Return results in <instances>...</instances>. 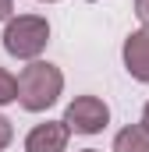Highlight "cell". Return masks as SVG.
I'll return each instance as SVG.
<instances>
[{
  "mask_svg": "<svg viewBox=\"0 0 149 152\" xmlns=\"http://www.w3.org/2000/svg\"><path fill=\"white\" fill-rule=\"evenodd\" d=\"M64 92V75L57 64L50 60H29V67H21L18 75V103L29 113H43L50 110Z\"/></svg>",
  "mask_w": 149,
  "mask_h": 152,
  "instance_id": "obj_1",
  "label": "cell"
},
{
  "mask_svg": "<svg viewBox=\"0 0 149 152\" xmlns=\"http://www.w3.org/2000/svg\"><path fill=\"white\" fill-rule=\"evenodd\" d=\"M50 42V21L43 14H11L4 25V50L18 60H39Z\"/></svg>",
  "mask_w": 149,
  "mask_h": 152,
  "instance_id": "obj_2",
  "label": "cell"
},
{
  "mask_svg": "<svg viewBox=\"0 0 149 152\" xmlns=\"http://www.w3.org/2000/svg\"><path fill=\"white\" fill-rule=\"evenodd\" d=\"M60 120H64V127L74 131V134H100L110 124V106L100 96H74Z\"/></svg>",
  "mask_w": 149,
  "mask_h": 152,
  "instance_id": "obj_3",
  "label": "cell"
},
{
  "mask_svg": "<svg viewBox=\"0 0 149 152\" xmlns=\"http://www.w3.org/2000/svg\"><path fill=\"white\" fill-rule=\"evenodd\" d=\"M121 60L128 67V75L135 81L149 85V28H135L128 32L124 46H121Z\"/></svg>",
  "mask_w": 149,
  "mask_h": 152,
  "instance_id": "obj_4",
  "label": "cell"
},
{
  "mask_svg": "<svg viewBox=\"0 0 149 152\" xmlns=\"http://www.w3.org/2000/svg\"><path fill=\"white\" fill-rule=\"evenodd\" d=\"M68 138L71 131L64 127V120H43L25 134V152H64Z\"/></svg>",
  "mask_w": 149,
  "mask_h": 152,
  "instance_id": "obj_5",
  "label": "cell"
},
{
  "mask_svg": "<svg viewBox=\"0 0 149 152\" xmlns=\"http://www.w3.org/2000/svg\"><path fill=\"white\" fill-rule=\"evenodd\" d=\"M114 152H149V131L142 124L121 127L117 138H114Z\"/></svg>",
  "mask_w": 149,
  "mask_h": 152,
  "instance_id": "obj_6",
  "label": "cell"
},
{
  "mask_svg": "<svg viewBox=\"0 0 149 152\" xmlns=\"http://www.w3.org/2000/svg\"><path fill=\"white\" fill-rule=\"evenodd\" d=\"M7 103H18V78L7 67H0V106H7Z\"/></svg>",
  "mask_w": 149,
  "mask_h": 152,
  "instance_id": "obj_7",
  "label": "cell"
},
{
  "mask_svg": "<svg viewBox=\"0 0 149 152\" xmlns=\"http://www.w3.org/2000/svg\"><path fill=\"white\" fill-rule=\"evenodd\" d=\"M11 142H14V127H11V120H7V117L0 113V152L7 149Z\"/></svg>",
  "mask_w": 149,
  "mask_h": 152,
  "instance_id": "obj_8",
  "label": "cell"
},
{
  "mask_svg": "<svg viewBox=\"0 0 149 152\" xmlns=\"http://www.w3.org/2000/svg\"><path fill=\"white\" fill-rule=\"evenodd\" d=\"M135 14H139L142 28H149V0H135Z\"/></svg>",
  "mask_w": 149,
  "mask_h": 152,
  "instance_id": "obj_9",
  "label": "cell"
},
{
  "mask_svg": "<svg viewBox=\"0 0 149 152\" xmlns=\"http://www.w3.org/2000/svg\"><path fill=\"white\" fill-rule=\"evenodd\" d=\"M11 11H14V0H0V21H7Z\"/></svg>",
  "mask_w": 149,
  "mask_h": 152,
  "instance_id": "obj_10",
  "label": "cell"
},
{
  "mask_svg": "<svg viewBox=\"0 0 149 152\" xmlns=\"http://www.w3.org/2000/svg\"><path fill=\"white\" fill-rule=\"evenodd\" d=\"M142 127H146V131H149V103H146V106H142Z\"/></svg>",
  "mask_w": 149,
  "mask_h": 152,
  "instance_id": "obj_11",
  "label": "cell"
},
{
  "mask_svg": "<svg viewBox=\"0 0 149 152\" xmlns=\"http://www.w3.org/2000/svg\"><path fill=\"white\" fill-rule=\"evenodd\" d=\"M39 4H57V0H39Z\"/></svg>",
  "mask_w": 149,
  "mask_h": 152,
  "instance_id": "obj_12",
  "label": "cell"
},
{
  "mask_svg": "<svg viewBox=\"0 0 149 152\" xmlns=\"http://www.w3.org/2000/svg\"><path fill=\"white\" fill-rule=\"evenodd\" d=\"M82 152H100V149H82Z\"/></svg>",
  "mask_w": 149,
  "mask_h": 152,
  "instance_id": "obj_13",
  "label": "cell"
}]
</instances>
